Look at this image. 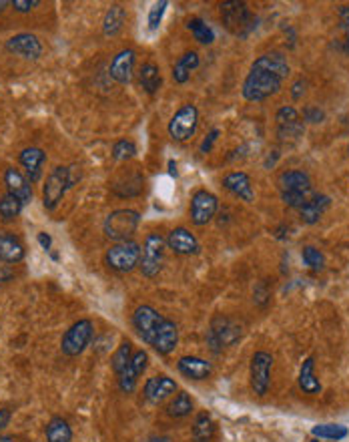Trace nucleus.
I'll return each instance as SVG.
<instances>
[{
  "label": "nucleus",
  "instance_id": "obj_37",
  "mask_svg": "<svg viewBox=\"0 0 349 442\" xmlns=\"http://www.w3.org/2000/svg\"><path fill=\"white\" fill-rule=\"evenodd\" d=\"M22 201L17 199L15 195H10V193H6L2 199H0V219L2 221H12V219H17L22 212Z\"/></svg>",
  "mask_w": 349,
  "mask_h": 442
},
{
  "label": "nucleus",
  "instance_id": "obj_2",
  "mask_svg": "<svg viewBox=\"0 0 349 442\" xmlns=\"http://www.w3.org/2000/svg\"><path fill=\"white\" fill-rule=\"evenodd\" d=\"M283 80L285 78H281L279 75L271 73V71L259 67L257 62H253L251 71H249V75L243 83L241 93L251 103H261V101H267L269 96L277 95L281 91Z\"/></svg>",
  "mask_w": 349,
  "mask_h": 442
},
{
  "label": "nucleus",
  "instance_id": "obj_14",
  "mask_svg": "<svg viewBox=\"0 0 349 442\" xmlns=\"http://www.w3.org/2000/svg\"><path fill=\"white\" fill-rule=\"evenodd\" d=\"M147 366H149V354H147L145 350H136V352H133L131 364L125 368L123 374H118V388H120V392L131 394L136 388L138 378H141L143 372L147 370Z\"/></svg>",
  "mask_w": 349,
  "mask_h": 442
},
{
  "label": "nucleus",
  "instance_id": "obj_25",
  "mask_svg": "<svg viewBox=\"0 0 349 442\" xmlns=\"http://www.w3.org/2000/svg\"><path fill=\"white\" fill-rule=\"evenodd\" d=\"M0 260L4 264H19L24 260V246L10 231H0Z\"/></svg>",
  "mask_w": 349,
  "mask_h": 442
},
{
  "label": "nucleus",
  "instance_id": "obj_10",
  "mask_svg": "<svg viewBox=\"0 0 349 442\" xmlns=\"http://www.w3.org/2000/svg\"><path fill=\"white\" fill-rule=\"evenodd\" d=\"M197 125H199V111L195 105H183L177 113L173 115V119L169 121L167 125V131H169V137L173 141H189L191 137L197 131Z\"/></svg>",
  "mask_w": 349,
  "mask_h": 442
},
{
  "label": "nucleus",
  "instance_id": "obj_11",
  "mask_svg": "<svg viewBox=\"0 0 349 442\" xmlns=\"http://www.w3.org/2000/svg\"><path fill=\"white\" fill-rule=\"evenodd\" d=\"M273 356L269 352H255L249 366V380H251L253 392L257 396H265L271 386Z\"/></svg>",
  "mask_w": 349,
  "mask_h": 442
},
{
  "label": "nucleus",
  "instance_id": "obj_20",
  "mask_svg": "<svg viewBox=\"0 0 349 442\" xmlns=\"http://www.w3.org/2000/svg\"><path fill=\"white\" fill-rule=\"evenodd\" d=\"M223 187L235 197H239L245 203H253L255 199V192H253V183L249 175L243 171H233V173L223 177Z\"/></svg>",
  "mask_w": 349,
  "mask_h": 442
},
{
  "label": "nucleus",
  "instance_id": "obj_38",
  "mask_svg": "<svg viewBox=\"0 0 349 442\" xmlns=\"http://www.w3.org/2000/svg\"><path fill=\"white\" fill-rule=\"evenodd\" d=\"M301 257H303V262H305V266L313 271H321V269L325 268V255L321 253V251L317 250V248H303L301 251Z\"/></svg>",
  "mask_w": 349,
  "mask_h": 442
},
{
  "label": "nucleus",
  "instance_id": "obj_42",
  "mask_svg": "<svg viewBox=\"0 0 349 442\" xmlns=\"http://www.w3.org/2000/svg\"><path fill=\"white\" fill-rule=\"evenodd\" d=\"M275 121L277 125H289V123H295L299 121V111L295 107H281L275 115Z\"/></svg>",
  "mask_w": 349,
  "mask_h": 442
},
{
  "label": "nucleus",
  "instance_id": "obj_6",
  "mask_svg": "<svg viewBox=\"0 0 349 442\" xmlns=\"http://www.w3.org/2000/svg\"><path fill=\"white\" fill-rule=\"evenodd\" d=\"M73 183H75V179L71 177L69 167H62V165L55 167L48 173L46 183L42 187V205H44V210H48V212L55 210L60 203V199L64 197V193L73 187Z\"/></svg>",
  "mask_w": 349,
  "mask_h": 442
},
{
  "label": "nucleus",
  "instance_id": "obj_17",
  "mask_svg": "<svg viewBox=\"0 0 349 442\" xmlns=\"http://www.w3.org/2000/svg\"><path fill=\"white\" fill-rule=\"evenodd\" d=\"M136 53L133 49H123L120 53H116L113 62H111V77L115 78L118 85H129L133 80V71H135Z\"/></svg>",
  "mask_w": 349,
  "mask_h": 442
},
{
  "label": "nucleus",
  "instance_id": "obj_24",
  "mask_svg": "<svg viewBox=\"0 0 349 442\" xmlns=\"http://www.w3.org/2000/svg\"><path fill=\"white\" fill-rule=\"evenodd\" d=\"M177 344H179V328H177L173 320L165 318L163 324L159 326L155 340H153V348H155L159 354L167 356V354H171L174 348H177Z\"/></svg>",
  "mask_w": 349,
  "mask_h": 442
},
{
  "label": "nucleus",
  "instance_id": "obj_51",
  "mask_svg": "<svg viewBox=\"0 0 349 442\" xmlns=\"http://www.w3.org/2000/svg\"><path fill=\"white\" fill-rule=\"evenodd\" d=\"M8 280H12V269L8 268L6 264H0V284H4Z\"/></svg>",
  "mask_w": 349,
  "mask_h": 442
},
{
  "label": "nucleus",
  "instance_id": "obj_40",
  "mask_svg": "<svg viewBox=\"0 0 349 442\" xmlns=\"http://www.w3.org/2000/svg\"><path fill=\"white\" fill-rule=\"evenodd\" d=\"M303 133H305V125L301 119L295 123H289V125H279V129H277V135L281 141H297Z\"/></svg>",
  "mask_w": 349,
  "mask_h": 442
},
{
  "label": "nucleus",
  "instance_id": "obj_16",
  "mask_svg": "<svg viewBox=\"0 0 349 442\" xmlns=\"http://www.w3.org/2000/svg\"><path fill=\"white\" fill-rule=\"evenodd\" d=\"M6 51L20 58H26V60H39L40 55H42V44L35 35L20 33V35H15L12 39L6 40Z\"/></svg>",
  "mask_w": 349,
  "mask_h": 442
},
{
  "label": "nucleus",
  "instance_id": "obj_41",
  "mask_svg": "<svg viewBox=\"0 0 349 442\" xmlns=\"http://www.w3.org/2000/svg\"><path fill=\"white\" fill-rule=\"evenodd\" d=\"M167 6H169V2H167V0H161V2H156L155 6L151 8V12H149V31H151V33H155L156 28H159L161 20L165 17Z\"/></svg>",
  "mask_w": 349,
  "mask_h": 442
},
{
  "label": "nucleus",
  "instance_id": "obj_28",
  "mask_svg": "<svg viewBox=\"0 0 349 442\" xmlns=\"http://www.w3.org/2000/svg\"><path fill=\"white\" fill-rule=\"evenodd\" d=\"M299 388L305 394H319L321 392V382L315 376V358L313 356L305 358V362L301 364V370H299Z\"/></svg>",
  "mask_w": 349,
  "mask_h": 442
},
{
  "label": "nucleus",
  "instance_id": "obj_29",
  "mask_svg": "<svg viewBox=\"0 0 349 442\" xmlns=\"http://www.w3.org/2000/svg\"><path fill=\"white\" fill-rule=\"evenodd\" d=\"M199 65H201V58H199V55H197L195 51L185 53L183 57L177 60V65L173 67V80L174 83H179V85H185V83L191 78V73H193Z\"/></svg>",
  "mask_w": 349,
  "mask_h": 442
},
{
  "label": "nucleus",
  "instance_id": "obj_48",
  "mask_svg": "<svg viewBox=\"0 0 349 442\" xmlns=\"http://www.w3.org/2000/svg\"><path fill=\"white\" fill-rule=\"evenodd\" d=\"M337 15H339L341 28L349 31V4H346V6H339V8H337Z\"/></svg>",
  "mask_w": 349,
  "mask_h": 442
},
{
  "label": "nucleus",
  "instance_id": "obj_22",
  "mask_svg": "<svg viewBox=\"0 0 349 442\" xmlns=\"http://www.w3.org/2000/svg\"><path fill=\"white\" fill-rule=\"evenodd\" d=\"M177 368L189 380H207L211 376V372H213L211 362H207V360H203L199 356H183V358H179Z\"/></svg>",
  "mask_w": 349,
  "mask_h": 442
},
{
  "label": "nucleus",
  "instance_id": "obj_27",
  "mask_svg": "<svg viewBox=\"0 0 349 442\" xmlns=\"http://www.w3.org/2000/svg\"><path fill=\"white\" fill-rule=\"evenodd\" d=\"M138 83L143 87V91L147 95H155L156 91L163 85V77H161V69L155 62H145L138 71Z\"/></svg>",
  "mask_w": 349,
  "mask_h": 442
},
{
  "label": "nucleus",
  "instance_id": "obj_44",
  "mask_svg": "<svg viewBox=\"0 0 349 442\" xmlns=\"http://www.w3.org/2000/svg\"><path fill=\"white\" fill-rule=\"evenodd\" d=\"M303 119H305L307 123H321V121L325 119V113H323L319 107H315V105H307V107L303 109Z\"/></svg>",
  "mask_w": 349,
  "mask_h": 442
},
{
  "label": "nucleus",
  "instance_id": "obj_31",
  "mask_svg": "<svg viewBox=\"0 0 349 442\" xmlns=\"http://www.w3.org/2000/svg\"><path fill=\"white\" fill-rule=\"evenodd\" d=\"M46 434V442H73V430L69 423L60 416L51 418V423L44 428Z\"/></svg>",
  "mask_w": 349,
  "mask_h": 442
},
{
  "label": "nucleus",
  "instance_id": "obj_39",
  "mask_svg": "<svg viewBox=\"0 0 349 442\" xmlns=\"http://www.w3.org/2000/svg\"><path fill=\"white\" fill-rule=\"evenodd\" d=\"M136 155V145L129 139H120L113 145V159L116 161H129Z\"/></svg>",
  "mask_w": 349,
  "mask_h": 442
},
{
  "label": "nucleus",
  "instance_id": "obj_23",
  "mask_svg": "<svg viewBox=\"0 0 349 442\" xmlns=\"http://www.w3.org/2000/svg\"><path fill=\"white\" fill-rule=\"evenodd\" d=\"M19 161L26 171V179L30 183H37L42 177V163L46 161V153L39 147H26L24 151H20Z\"/></svg>",
  "mask_w": 349,
  "mask_h": 442
},
{
  "label": "nucleus",
  "instance_id": "obj_7",
  "mask_svg": "<svg viewBox=\"0 0 349 442\" xmlns=\"http://www.w3.org/2000/svg\"><path fill=\"white\" fill-rule=\"evenodd\" d=\"M138 223H141V215L135 210H116L105 219L102 230H105V235L109 239H115L118 244V241L131 239V235L136 231Z\"/></svg>",
  "mask_w": 349,
  "mask_h": 442
},
{
  "label": "nucleus",
  "instance_id": "obj_46",
  "mask_svg": "<svg viewBox=\"0 0 349 442\" xmlns=\"http://www.w3.org/2000/svg\"><path fill=\"white\" fill-rule=\"evenodd\" d=\"M40 2L39 0H12L10 2V6L15 8V10H19V12H28V10H33L35 6H39Z\"/></svg>",
  "mask_w": 349,
  "mask_h": 442
},
{
  "label": "nucleus",
  "instance_id": "obj_52",
  "mask_svg": "<svg viewBox=\"0 0 349 442\" xmlns=\"http://www.w3.org/2000/svg\"><path fill=\"white\" fill-rule=\"evenodd\" d=\"M169 173L173 175V177H177V163H174V161H169Z\"/></svg>",
  "mask_w": 349,
  "mask_h": 442
},
{
  "label": "nucleus",
  "instance_id": "obj_50",
  "mask_svg": "<svg viewBox=\"0 0 349 442\" xmlns=\"http://www.w3.org/2000/svg\"><path fill=\"white\" fill-rule=\"evenodd\" d=\"M10 410L8 408H0V430H4L6 426H8V423H10Z\"/></svg>",
  "mask_w": 349,
  "mask_h": 442
},
{
  "label": "nucleus",
  "instance_id": "obj_4",
  "mask_svg": "<svg viewBox=\"0 0 349 442\" xmlns=\"http://www.w3.org/2000/svg\"><path fill=\"white\" fill-rule=\"evenodd\" d=\"M105 264L113 271L118 273H129L141 264V246L135 239H127V241H118L115 246H111L105 253Z\"/></svg>",
  "mask_w": 349,
  "mask_h": 442
},
{
  "label": "nucleus",
  "instance_id": "obj_5",
  "mask_svg": "<svg viewBox=\"0 0 349 442\" xmlns=\"http://www.w3.org/2000/svg\"><path fill=\"white\" fill-rule=\"evenodd\" d=\"M241 334H243V330H241V326L235 320L223 316V314H219V316H215L213 320H211V328L207 332V340H209L211 350L219 352L223 348H229L233 344H237L241 340Z\"/></svg>",
  "mask_w": 349,
  "mask_h": 442
},
{
  "label": "nucleus",
  "instance_id": "obj_47",
  "mask_svg": "<svg viewBox=\"0 0 349 442\" xmlns=\"http://www.w3.org/2000/svg\"><path fill=\"white\" fill-rule=\"evenodd\" d=\"M303 95H305V80H303V78H299V80L293 85V89H291V96H293L295 101H299Z\"/></svg>",
  "mask_w": 349,
  "mask_h": 442
},
{
  "label": "nucleus",
  "instance_id": "obj_30",
  "mask_svg": "<svg viewBox=\"0 0 349 442\" xmlns=\"http://www.w3.org/2000/svg\"><path fill=\"white\" fill-rule=\"evenodd\" d=\"M127 20V12L120 4H113L107 12H105V19H102V33L105 37H115L123 31V24Z\"/></svg>",
  "mask_w": 349,
  "mask_h": 442
},
{
  "label": "nucleus",
  "instance_id": "obj_34",
  "mask_svg": "<svg viewBox=\"0 0 349 442\" xmlns=\"http://www.w3.org/2000/svg\"><path fill=\"white\" fill-rule=\"evenodd\" d=\"M311 434L325 441H343L349 434V430L341 424H317L311 428Z\"/></svg>",
  "mask_w": 349,
  "mask_h": 442
},
{
  "label": "nucleus",
  "instance_id": "obj_32",
  "mask_svg": "<svg viewBox=\"0 0 349 442\" xmlns=\"http://www.w3.org/2000/svg\"><path fill=\"white\" fill-rule=\"evenodd\" d=\"M215 436V423L209 412H199L193 424L195 442H211Z\"/></svg>",
  "mask_w": 349,
  "mask_h": 442
},
{
  "label": "nucleus",
  "instance_id": "obj_45",
  "mask_svg": "<svg viewBox=\"0 0 349 442\" xmlns=\"http://www.w3.org/2000/svg\"><path fill=\"white\" fill-rule=\"evenodd\" d=\"M219 129H213L211 133L207 135L205 139H203V143H201V147H199V151L203 155H207V153H211V149H213V145H215V141H217V137H219Z\"/></svg>",
  "mask_w": 349,
  "mask_h": 442
},
{
  "label": "nucleus",
  "instance_id": "obj_33",
  "mask_svg": "<svg viewBox=\"0 0 349 442\" xmlns=\"http://www.w3.org/2000/svg\"><path fill=\"white\" fill-rule=\"evenodd\" d=\"M191 410H193V400L187 392H179L167 406V414L171 418H185L191 414Z\"/></svg>",
  "mask_w": 349,
  "mask_h": 442
},
{
  "label": "nucleus",
  "instance_id": "obj_8",
  "mask_svg": "<svg viewBox=\"0 0 349 442\" xmlns=\"http://www.w3.org/2000/svg\"><path fill=\"white\" fill-rule=\"evenodd\" d=\"M165 237L159 235V233H149L145 244H143V250H141V264L138 268L143 271V275L147 278H155L156 273L163 268V260H165Z\"/></svg>",
  "mask_w": 349,
  "mask_h": 442
},
{
  "label": "nucleus",
  "instance_id": "obj_1",
  "mask_svg": "<svg viewBox=\"0 0 349 442\" xmlns=\"http://www.w3.org/2000/svg\"><path fill=\"white\" fill-rule=\"evenodd\" d=\"M277 185H279L281 201L293 210H301L313 197V185H311L310 175L305 171H299V169L283 171L277 179Z\"/></svg>",
  "mask_w": 349,
  "mask_h": 442
},
{
  "label": "nucleus",
  "instance_id": "obj_55",
  "mask_svg": "<svg viewBox=\"0 0 349 442\" xmlns=\"http://www.w3.org/2000/svg\"><path fill=\"white\" fill-rule=\"evenodd\" d=\"M0 442H15V439H10V436H0Z\"/></svg>",
  "mask_w": 349,
  "mask_h": 442
},
{
  "label": "nucleus",
  "instance_id": "obj_3",
  "mask_svg": "<svg viewBox=\"0 0 349 442\" xmlns=\"http://www.w3.org/2000/svg\"><path fill=\"white\" fill-rule=\"evenodd\" d=\"M221 10V20L227 26V31H231L233 35L245 39L253 28L257 19L253 17V12L249 10V6L245 2L239 0H229V2H221L219 6Z\"/></svg>",
  "mask_w": 349,
  "mask_h": 442
},
{
  "label": "nucleus",
  "instance_id": "obj_36",
  "mask_svg": "<svg viewBox=\"0 0 349 442\" xmlns=\"http://www.w3.org/2000/svg\"><path fill=\"white\" fill-rule=\"evenodd\" d=\"M131 358H133V344L129 340H125L120 346L116 348V352L113 354V360H111V366L115 370V374H123L125 368L131 364Z\"/></svg>",
  "mask_w": 349,
  "mask_h": 442
},
{
  "label": "nucleus",
  "instance_id": "obj_26",
  "mask_svg": "<svg viewBox=\"0 0 349 442\" xmlns=\"http://www.w3.org/2000/svg\"><path fill=\"white\" fill-rule=\"evenodd\" d=\"M330 205L331 199L328 195H313L310 201L299 210V219L307 226H313L323 217V213L330 210Z\"/></svg>",
  "mask_w": 349,
  "mask_h": 442
},
{
  "label": "nucleus",
  "instance_id": "obj_35",
  "mask_svg": "<svg viewBox=\"0 0 349 442\" xmlns=\"http://www.w3.org/2000/svg\"><path fill=\"white\" fill-rule=\"evenodd\" d=\"M187 28L191 31V35H193L197 42H201V44H213V28L203 19H191L187 22Z\"/></svg>",
  "mask_w": 349,
  "mask_h": 442
},
{
  "label": "nucleus",
  "instance_id": "obj_53",
  "mask_svg": "<svg viewBox=\"0 0 349 442\" xmlns=\"http://www.w3.org/2000/svg\"><path fill=\"white\" fill-rule=\"evenodd\" d=\"M343 51L349 53V31H348V35H346V40H343Z\"/></svg>",
  "mask_w": 349,
  "mask_h": 442
},
{
  "label": "nucleus",
  "instance_id": "obj_15",
  "mask_svg": "<svg viewBox=\"0 0 349 442\" xmlns=\"http://www.w3.org/2000/svg\"><path fill=\"white\" fill-rule=\"evenodd\" d=\"M111 189L118 197H136L145 189V177L136 167H129L113 179Z\"/></svg>",
  "mask_w": 349,
  "mask_h": 442
},
{
  "label": "nucleus",
  "instance_id": "obj_18",
  "mask_svg": "<svg viewBox=\"0 0 349 442\" xmlns=\"http://www.w3.org/2000/svg\"><path fill=\"white\" fill-rule=\"evenodd\" d=\"M165 241H167L169 250L174 251L177 255H197L201 251L199 239L185 228H177L171 231Z\"/></svg>",
  "mask_w": 349,
  "mask_h": 442
},
{
  "label": "nucleus",
  "instance_id": "obj_54",
  "mask_svg": "<svg viewBox=\"0 0 349 442\" xmlns=\"http://www.w3.org/2000/svg\"><path fill=\"white\" fill-rule=\"evenodd\" d=\"M8 4H10V2H6V0H0V12H2V10L8 6Z\"/></svg>",
  "mask_w": 349,
  "mask_h": 442
},
{
  "label": "nucleus",
  "instance_id": "obj_13",
  "mask_svg": "<svg viewBox=\"0 0 349 442\" xmlns=\"http://www.w3.org/2000/svg\"><path fill=\"white\" fill-rule=\"evenodd\" d=\"M219 210V199L217 195H213L207 189H199L195 192V195L191 197V221L195 226L203 228L207 226L211 219L215 217V213Z\"/></svg>",
  "mask_w": 349,
  "mask_h": 442
},
{
  "label": "nucleus",
  "instance_id": "obj_43",
  "mask_svg": "<svg viewBox=\"0 0 349 442\" xmlns=\"http://www.w3.org/2000/svg\"><path fill=\"white\" fill-rule=\"evenodd\" d=\"M269 298H271V291L267 288V282L261 280V282L255 286V289H253V302L259 304V306H265V304L269 302Z\"/></svg>",
  "mask_w": 349,
  "mask_h": 442
},
{
  "label": "nucleus",
  "instance_id": "obj_19",
  "mask_svg": "<svg viewBox=\"0 0 349 442\" xmlns=\"http://www.w3.org/2000/svg\"><path fill=\"white\" fill-rule=\"evenodd\" d=\"M4 185H6V189H8L10 195H15L17 199L22 201V205L33 201V185H30V181L24 175L20 173L19 169L8 167L4 171Z\"/></svg>",
  "mask_w": 349,
  "mask_h": 442
},
{
  "label": "nucleus",
  "instance_id": "obj_12",
  "mask_svg": "<svg viewBox=\"0 0 349 442\" xmlns=\"http://www.w3.org/2000/svg\"><path fill=\"white\" fill-rule=\"evenodd\" d=\"M163 320L165 318L155 308H151V306H138L135 309V314H133V326H135L136 334L149 346H153V340H155L159 326L163 324Z\"/></svg>",
  "mask_w": 349,
  "mask_h": 442
},
{
  "label": "nucleus",
  "instance_id": "obj_56",
  "mask_svg": "<svg viewBox=\"0 0 349 442\" xmlns=\"http://www.w3.org/2000/svg\"><path fill=\"white\" fill-rule=\"evenodd\" d=\"M311 442H317V441H311Z\"/></svg>",
  "mask_w": 349,
  "mask_h": 442
},
{
  "label": "nucleus",
  "instance_id": "obj_9",
  "mask_svg": "<svg viewBox=\"0 0 349 442\" xmlns=\"http://www.w3.org/2000/svg\"><path fill=\"white\" fill-rule=\"evenodd\" d=\"M93 334H95V328H93L91 320H78V322H75L73 326L66 330V334L62 336V342H60L62 354H66L71 358L82 354L84 348L91 344Z\"/></svg>",
  "mask_w": 349,
  "mask_h": 442
},
{
  "label": "nucleus",
  "instance_id": "obj_21",
  "mask_svg": "<svg viewBox=\"0 0 349 442\" xmlns=\"http://www.w3.org/2000/svg\"><path fill=\"white\" fill-rule=\"evenodd\" d=\"M174 390H177V384H174L173 378H169L165 374L153 376L145 384V398L151 404H161L165 402L171 394H174Z\"/></svg>",
  "mask_w": 349,
  "mask_h": 442
},
{
  "label": "nucleus",
  "instance_id": "obj_49",
  "mask_svg": "<svg viewBox=\"0 0 349 442\" xmlns=\"http://www.w3.org/2000/svg\"><path fill=\"white\" fill-rule=\"evenodd\" d=\"M39 244L42 246V250L51 251V246H53V237H51L48 233L40 231V233H39Z\"/></svg>",
  "mask_w": 349,
  "mask_h": 442
}]
</instances>
